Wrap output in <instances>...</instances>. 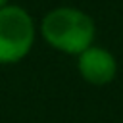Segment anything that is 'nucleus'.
<instances>
[{
  "instance_id": "nucleus-1",
  "label": "nucleus",
  "mask_w": 123,
  "mask_h": 123,
  "mask_svg": "<svg viewBox=\"0 0 123 123\" xmlns=\"http://www.w3.org/2000/svg\"><path fill=\"white\" fill-rule=\"evenodd\" d=\"M40 33L52 48L79 56L92 46L94 21L77 8H56L42 17Z\"/></svg>"
},
{
  "instance_id": "nucleus-2",
  "label": "nucleus",
  "mask_w": 123,
  "mask_h": 123,
  "mask_svg": "<svg viewBox=\"0 0 123 123\" xmlns=\"http://www.w3.org/2000/svg\"><path fill=\"white\" fill-rule=\"evenodd\" d=\"M35 42L31 15L19 6L0 8V63L23 60Z\"/></svg>"
},
{
  "instance_id": "nucleus-3",
  "label": "nucleus",
  "mask_w": 123,
  "mask_h": 123,
  "mask_svg": "<svg viewBox=\"0 0 123 123\" xmlns=\"http://www.w3.org/2000/svg\"><path fill=\"white\" fill-rule=\"evenodd\" d=\"M77 67L81 77L92 85H108L115 79L117 73L115 58L111 56V52L100 46H88L85 52H81L77 60Z\"/></svg>"
},
{
  "instance_id": "nucleus-4",
  "label": "nucleus",
  "mask_w": 123,
  "mask_h": 123,
  "mask_svg": "<svg viewBox=\"0 0 123 123\" xmlns=\"http://www.w3.org/2000/svg\"><path fill=\"white\" fill-rule=\"evenodd\" d=\"M4 6H8V0H0V8H4Z\"/></svg>"
}]
</instances>
